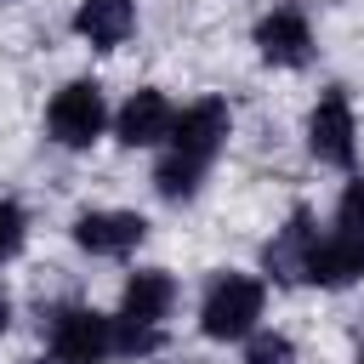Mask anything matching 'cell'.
Segmentation results:
<instances>
[{"mask_svg":"<svg viewBox=\"0 0 364 364\" xmlns=\"http://www.w3.org/2000/svg\"><path fill=\"white\" fill-rule=\"evenodd\" d=\"M228 136H233L228 97H193L188 108H176V125H171V136H165V148L154 159V193L165 205H188L205 188L210 165L222 159Z\"/></svg>","mask_w":364,"mask_h":364,"instance_id":"6da1fadb","label":"cell"},{"mask_svg":"<svg viewBox=\"0 0 364 364\" xmlns=\"http://www.w3.org/2000/svg\"><path fill=\"white\" fill-rule=\"evenodd\" d=\"M176 313V279L165 267H136L125 279L119 313H114V336H119V358H148L165 347V318Z\"/></svg>","mask_w":364,"mask_h":364,"instance_id":"7a4b0ae2","label":"cell"},{"mask_svg":"<svg viewBox=\"0 0 364 364\" xmlns=\"http://www.w3.org/2000/svg\"><path fill=\"white\" fill-rule=\"evenodd\" d=\"M262 313H267V279L239 273V267H222L205 284V296H199V330L210 341H245V336H256Z\"/></svg>","mask_w":364,"mask_h":364,"instance_id":"3957f363","label":"cell"},{"mask_svg":"<svg viewBox=\"0 0 364 364\" xmlns=\"http://www.w3.org/2000/svg\"><path fill=\"white\" fill-rule=\"evenodd\" d=\"M114 131V108L102 97L97 80H63L46 102V136L68 154H85L91 142H102Z\"/></svg>","mask_w":364,"mask_h":364,"instance_id":"277c9868","label":"cell"},{"mask_svg":"<svg viewBox=\"0 0 364 364\" xmlns=\"http://www.w3.org/2000/svg\"><path fill=\"white\" fill-rule=\"evenodd\" d=\"M46 353L51 364H108L119 358L114 313H97L85 301H63L46 313Z\"/></svg>","mask_w":364,"mask_h":364,"instance_id":"5b68a950","label":"cell"},{"mask_svg":"<svg viewBox=\"0 0 364 364\" xmlns=\"http://www.w3.org/2000/svg\"><path fill=\"white\" fill-rule=\"evenodd\" d=\"M307 154L330 171H353L358 159V119H353V102L341 85L318 91V102L307 108Z\"/></svg>","mask_w":364,"mask_h":364,"instance_id":"8992f818","label":"cell"},{"mask_svg":"<svg viewBox=\"0 0 364 364\" xmlns=\"http://www.w3.org/2000/svg\"><path fill=\"white\" fill-rule=\"evenodd\" d=\"M256 51L273 68H307L313 63V17L296 0H279L256 17Z\"/></svg>","mask_w":364,"mask_h":364,"instance_id":"52a82bcc","label":"cell"},{"mask_svg":"<svg viewBox=\"0 0 364 364\" xmlns=\"http://www.w3.org/2000/svg\"><path fill=\"white\" fill-rule=\"evenodd\" d=\"M364 279V233H347V228H324L307 250V267H301V284H318V290H347Z\"/></svg>","mask_w":364,"mask_h":364,"instance_id":"ba28073f","label":"cell"},{"mask_svg":"<svg viewBox=\"0 0 364 364\" xmlns=\"http://www.w3.org/2000/svg\"><path fill=\"white\" fill-rule=\"evenodd\" d=\"M171 125H176V102L159 85H142L114 108V142L119 148H165Z\"/></svg>","mask_w":364,"mask_h":364,"instance_id":"9c48e42d","label":"cell"},{"mask_svg":"<svg viewBox=\"0 0 364 364\" xmlns=\"http://www.w3.org/2000/svg\"><path fill=\"white\" fill-rule=\"evenodd\" d=\"M68 233H74V245H80L85 256L119 262V256H131V250L148 239V222H142L136 210H80Z\"/></svg>","mask_w":364,"mask_h":364,"instance_id":"30bf717a","label":"cell"},{"mask_svg":"<svg viewBox=\"0 0 364 364\" xmlns=\"http://www.w3.org/2000/svg\"><path fill=\"white\" fill-rule=\"evenodd\" d=\"M313 239H318V222H313L307 205H296V210L284 216V228L262 245V279H273V284H301V267H307Z\"/></svg>","mask_w":364,"mask_h":364,"instance_id":"8fae6325","label":"cell"},{"mask_svg":"<svg viewBox=\"0 0 364 364\" xmlns=\"http://www.w3.org/2000/svg\"><path fill=\"white\" fill-rule=\"evenodd\" d=\"M74 34L91 51H119L136 34V0H80L74 6Z\"/></svg>","mask_w":364,"mask_h":364,"instance_id":"7c38bea8","label":"cell"},{"mask_svg":"<svg viewBox=\"0 0 364 364\" xmlns=\"http://www.w3.org/2000/svg\"><path fill=\"white\" fill-rule=\"evenodd\" d=\"M245 364H296V341L284 330H256L245 336Z\"/></svg>","mask_w":364,"mask_h":364,"instance_id":"4fadbf2b","label":"cell"},{"mask_svg":"<svg viewBox=\"0 0 364 364\" xmlns=\"http://www.w3.org/2000/svg\"><path fill=\"white\" fill-rule=\"evenodd\" d=\"M28 245V210L17 199H0V267Z\"/></svg>","mask_w":364,"mask_h":364,"instance_id":"5bb4252c","label":"cell"},{"mask_svg":"<svg viewBox=\"0 0 364 364\" xmlns=\"http://www.w3.org/2000/svg\"><path fill=\"white\" fill-rule=\"evenodd\" d=\"M336 228L364 233V176H353V182L341 188V199H336Z\"/></svg>","mask_w":364,"mask_h":364,"instance_id":"9a60e30c","label":"cell"},{"mask_svg":"<svg viewBox=\"0 0 364 364\" xmlns=\"http://www.w3.org/2000/svg\"><path fill=\"white\" fill-rule=\"evenodd\" d=\"M6 330H11V296L0 290V336H6Z\"/></svg>","mask_w":364,"mask_h":364,"instance_id":"2e32d148","label":"cell"},{"mask_svg":"<svg viewBox=\"0 0 364 364\" xmlns=\"http://www.w3.org/2000/svg\"><path fill=\"white\" fill-rule=\"evenodd\" d=\"M358 364H364V347H358Z\"/></svg>","mask_w":364,"mask_h":364,"instance_id":"e0dca14e","label":"cell"}]
</instances>
